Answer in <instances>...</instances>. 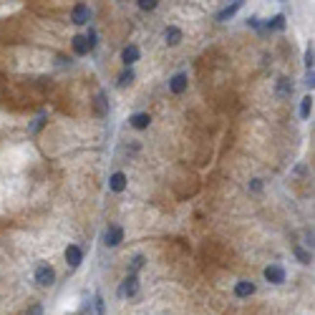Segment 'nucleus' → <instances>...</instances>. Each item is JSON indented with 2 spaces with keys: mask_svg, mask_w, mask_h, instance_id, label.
Wrapping results in <instances>:
<instances>
[{
  "mask_svg": "<svg viewBox=\"0 0 315 315\" xmlns=\"http://www.w3.org/2000/svg\"><path fill=\"white\" fill-rule=\"evenodd\" d=\"M36 282L43 285V288H51V285L56 282V273H53V267L51 265H40L36 270Z\"/></svg>",
  "mask_w": 315,
  "mask_h": 315,
  "instance_id": "nucleus-1",
  "label": "nucleus"
},
{
  "mask_svg": "<svg viewBox=\"0 0 315 315\" xmlns=\"http://www.w3.org/2000/svg\"><path fill=\"white\" fill-rule=\"evenodd\" d=\"M137 293H139V280H137V275L131 273V275L121 282V288H118V295H121V297H134Z\"/></svg>",
  "mask_w": 315,
  "mask_h": 315,
  "instance_id": "nucleus-2",
  "label": "nucleus"
},
{
  "mask_svg": "<svg viewBox=\"0 0 315 315\" xmlns=\"http://www.w3.org/2000/svg\"><path fill=\"white\" fill-rule=\"evenodd\" d=\"M265 280L273 282V285L285 282V267H282V265H267V267H265Z\"/></svg>",
  "mask_w": 315,
  "mask_h": 315,
  "instance_id": "nucleus-3",
  "label": "nucleus"
},
{
  "mask_svg": "<svg viewBox=\"0 0 315 315\" xmlns=\"http://www.w3.org/2000/svg\"><path fill=\"white\" fill-rule=\"evenodd\" d=\"M66 262H68L71 267H79V265L83 262V250H81L79 245H68V247H66Z\"/></svg>",
  "mask_w": 315,
  "mask_h": 315,
  "instance_id": "nucleus-4",
  "label": "nucleus"
},
{
  "mask_svg": "<svg viewBox=\"0 0 315 315\" xmlns=\"http://www.w3.org/2000/svg\"><path fill=\"white\" fill-rule=\"evenodd\" d=\"M121 239H124V230H121V227H109L106 235H103V242H106V247L121 245Z\"/></svg>",
  "mask_w": 315,
  "mask_h": 315,
  "instance_id": "nucleus-5",
  "label": "nucleus"
},
{
  "mask_svg": "<svg viewBox=\"0 0 315 315\" xmlns=\"http://www.w3.org/2000/svg\"><path fill=\"white\" fill-rule=\"evenodd\" d=\"M88 16H91V13H88V5H83V3H79L76 8L71 10V20L76 23V25H83V23H88Z\"/></svg>",
  "mask_w": 315,
  "mask_h": 315,
  "instance_id": "nucleus-6",
  "label": "nucleus"
},
{
  "mask_svg": "<svg viewBox=\"0 0 315 315\" xmlns=\"http://www.w3.org/2000/svg\"><path fill=\"white\" fill-rule=\"evenodd\" d=\"M73 51H76V56H86L88 51H94V46L88 43L86 36H73Z\"/></svg>",
  "mask_w": 315,
  "mask_h": 315,
  "instance_id": "nucleus-7",
  "label": "nucleus"
},
{
  "mask_svg": "<svg viewBox=\"0 0 315 315\" xmlns=\"http://www.w3.org/2000/svg\"><path fill=\"white\" fill-rule=\"evenodd\" d=\"M139 56H141V51H139V46H126L124 51H121V61L126 63V66H131V63H137L139 61Z\"/></svg>",
  "mask_w": 315,
  "mask_h": 315,
  "instance_id": "nucleus-8",
  "label": "nucleus"
},
{
  "mask_svg": "<svg viewBox=\"0 0 315 315\" xmlns=\"http://www.w3.org/2000/svg\"><path fill=\"white\" fill-rule=\"evenodd\" d=\"M187 73H177V76L169 81V88H172V94H184L187 91Z\"/></svg>",
  "mask_w": 315,
  "mask_h": 315,
  "instance_id": "nucleus-9",
  "label": "nucleus"
},
{
  "mask_svg": "<svg viewBox=\"0 0 315 315\" xmlns=\"http://www.w3.org/2000/svg\"><path fill=\"white\" fill-rule=\"evenodd\" d=\"M129 124L134 126V129H149V124H152V116H149L146 111H141V114H134L131 118H129Z\"/></svg>",
  "mask_w": 315,
  "mask_h": 315,
  "instance_id": "nucleus-10",
  "label": "nucleus"
},
{
  "mask_svg": "<svg viewBox=\"0 0 315 315\" xmlns=\"http://www.w3.org/2000/svg\"><path fill=\"white\" fill-rule=\"evenodd\" d=\"M109 187H111V192H124V189H126V174H124V172H116V174H111V179H109Z\"/></svg>",
  "mask_w": 315,
  "mask_h": 315,
  "instance_id": "nucleus-11",
  "label": "nucleus"
},
{
  "mask_svg": "<svg viewBox=\"0 0 315 315\" xmlns=\"http://www.w3.org/2000/svg\"><path fill=\"white\" fill-rule=\"evenodd\" d=\"M252 293H255V282H250V280H239L235 285V295L237 297H250Z\"/></svg>",
  "mask_w": 315,
  "mask_h": 315,
  "instance_id": "nucleus-12",
  "label": "nucleus"
},
{
  "mask_svg": "<svg viewBox=\"0 0 315 315\" xmlns=\"http://www.w3.org/2000/svg\"><path fill=\"white\" fill-rule=\"evenodd\" d=\"M164 40H167V46H179V43H182V31L169 25L167 31H164Z\"/></svg>",
  "mask_w": 315,
  "mask_h": 315,
  "instance_id": "nucleus-13",
  "label": "nucleus"
},
{
  "mask_svg": "<svg viewBox=\"0 0 315 315\" xmlns=\"http://www.w3.org/2000/svg\"><path fill=\"white\" fill-rule=\"evenodd\" d=\"M239 8H242V0H235L232 5H227L224 10H219V13H217V20H230V18L235 16V13H237Z\"/></svg>",
  "mask_w": 315,
  "mask_h": 315,
  "instance_id": "nucleus-14",
  "label": "nucleus"
},
{
  "mask_svg": "<svg viewBox=\"0 0 315 315\" xmlns=\"http://www.w3.org/2000/svg\"><path fill=\"white\" fill-rule=\"evenodd\" d=\"M277 94H280V96H290V94H293V83H290L288 79H280V81H277Z\"/></svg>",
  "mask_w": 315,
  "mask_h": 315,
  "instance_id": "nucleus-15",
  "label": "nucleus"
},
{
  "mask_svg": "<svg viewBox=\"0 0 315 315\" xmlns=\"http://www.w3.org/2000/svg\"><path fill=\"white\" fill-rule=\"evenodd\" d=\"M310 111H313V96H305V98H303V103H300V116L308 118V116H310Z\"/></svg>",
  "mask_w": 315,
  "mask_h": 315,
  "instance_id": "nucleus-16",
  "label": "nucleus"
},
{
  "mask_svg": "<svg viewBox=\"0 0 315 315\" xmlns=\"http://www.w3.org/2000/svg\"><path fill=\"white\" fill-rule=\"evenodd\" d=\"M295 257L303 262V265H310V260H313V255L310 252H305L303 247H295Z\"/></svg>",
  "mask_w": 315,
  "mask_h": 315,
  "instance_id": "nucleus-17",
  "label": "nucleus"
},
{
  "mask_svg": "<svg viewBox=\"0 0 315 315\" xmlns=\"http://www.w3.org/2000/svg\"><path fill=\"white\" fill-rule=\"evenodd\" d=\"M131 81H134V71H131V68H129V71H124L121 76H118V86H121V88H126Z\"/></svg>",
  "mask_w": 315,
  "mask_h": 315,
  "instance_id": "nucleus-18",
  "label": "nucleus"
},
{
  "mask_svg": "<svg viewBox=\"0 0 315 315\" xmlns=\"http://www.w3.org/2000/svg\"><path fill=\"white\" fill-rule=\"evenodd\" d=\"M267 28H277V31H282V28H285V16H275L273 20L267 23Z\"/></svg>",
  "mask_w": 315,
  "mask_h": 315,
  "instance_id": "nucleus-19",
  "label": "nucleus"
},
{
  "mask_svg": "<svg viewBox=\"0 0 315 315\" xmlns=\"http://www.w3.org/2000/svg\"><path fill=\"white\" fill-rule=\"evenodd\" d=\"M137 3H139L141 10H154L159 5V0H137Z\"/></svg>",
  "mask_w": 315,
  "mask_h": 315,
  "instance_id": "nucleus-20",
  "label": "nucleus"
},
{
  "mask_svg": "<svg viewBox=\"0 0 315 315\" xmlns=\"http://www.w3.org/2000/svg\"><path fill=\"white\" fill-rule=\"evenodd\" d=\"M144 267V255H137V257L131 260V273H137V270Z\"/></svg>",
  "mask_w": 315,
  "mask_h": 315,
  "instance_id": "nucleus-21",
  "label": "nucleus"
},
{
  "mask_svg": "<svg viewBox=\"0 0 315 315\" xmlns=\"http://www.w3.org/2000/svg\"><path fill=\"white\" fill-rule=\"evenodd\" d=\"M313 58H315V53H313V46H308V51H305V66H308V68H313V63H315Z\"/></svg>",
  "mask_w": 315,
  "mask_h": 315,
  "instance_id": "nucleus-22",
  "label": "nucleus"
},
{
  "mask_svg": "<svg viewBox=\"0 0 315 315\" xmlns=\"http://www.w3.org/2000/svg\"><path fill=\"white\" fill-rule=\"evenodd\" d=\"M96 313L98 315H106V308H103V300L101 297H96Z\"/></svg>",
  "mask_w": 315,
  "mask_h": 315,
  "instance_id": "nucleus-23",
  "label": "nucleus"
},
{
  "mask_svg": "<svg viewBox=\"0 0 315 315\" xmlns=\"http://www.w3.org/2000/svg\"><path fill=\"white\" fill-rule=\"evenodd\" d=\"M250 187H252V192H262V182H260V179H252Z\"/></svg>",
  "mask_w": 315,
  "mask_h": 315,
  "instance_id": "nucleus-24",
  "label": "nucleus"
},
{
  "mask_svg": "<svg viewBox=\"0 0 315 315\" xmlns=\"http://www.w3.org/2000/svg\"><path fill=\"white\" fill-rule=\"evenodd\" d=\"M98 114H106V106H103V96H98Z\"/></svg>",
  "mask_w": 315,
  "mask_h": 315,
  "instance_id": "nucleus-25",
  "label": "nucleus"
},
{
  "mask_svg": "<svg viewBox=\"0 0 315 315\" xmlns=\"http://www.w3.org/2000/svg\"><path fill=\"white\" fill-rule=\"evenodd\" d=\"M31 315H43V310H40V305H33V308H31Z\"/></svg>",
  "mask_w": 315,
  "mask_h": 315,
  "instance_id": "nucleus-26",
  "label": "nucleus"
}]
</instances>
